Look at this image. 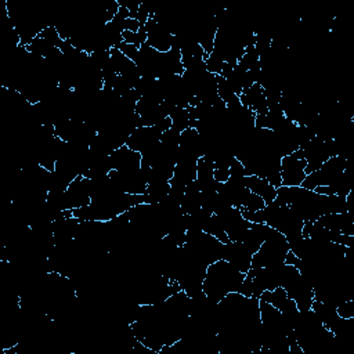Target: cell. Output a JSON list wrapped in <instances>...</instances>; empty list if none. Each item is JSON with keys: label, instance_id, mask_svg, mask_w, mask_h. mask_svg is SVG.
I'll return each mask as SVG.
<instances>
[{"label": "cell", "instance_id": "1", "mask_svg": "<svg viewBox=\"0 0 354 354\" xmlns=\"http://www.w3.org/2000/svg\"><path fill=\"white\" fill-rule=\"evenodd\" d=\"M243 279V272L238 271L227 260L220 259L207 266L202 282V290L213 303L217 304L225 295L239 292Z\"/></svg>", "mask_w": 354, "mask_h": 354}, {"label": "cell", "instance_id": "2", "mask_svg": "<svg viewBox=\"0 0 354 354\" xmlns=\"http://www.w3.org/2000/svg\"><path fill=\"white\" fill-rule=\"evenodd\" d=\"M307 162L304 159L303 149H296L295 152L281 158V180L282 185L297 187L301 185L306 178Z\"/></svg>", "mask_w": 354, "mask_h": 354}, {"label": "cell", "instance_id": "3", "mask_svg": "<svg viewBox=\"0 0 354 354\" xmlns=\"http://www.w3.org/2000/svg\"><path fill=\"white\" fill-rule=\"evenodd\" d=\"M245 187L254 195L260 196L266 202V205L274 202L277 198V188L272 187L267 180L260 178L254 174L245 176Z\"/></svg>", "mask_w": 354, "mask_h": 354}]
</instances>
